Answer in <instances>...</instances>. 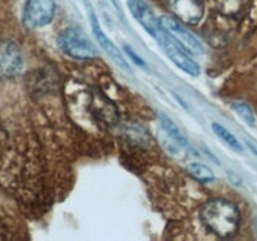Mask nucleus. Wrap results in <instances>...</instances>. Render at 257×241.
Here are the masks:
<instances>
[{
	"label": "nucleus",
	"instance_id": "obj_1",
	"mask_svg": "<svg viewBox=\"0 0 257 241\" xmlns=\"http://www.w3.org/2000/svg\"><path fill=\"white\" fill-rule=\"evenodd\" d=\"M200 216L205 227L218 237H232L240 227V210L236 203L226 198L207 201L201 208Z\"/></svg>",
	"mask_w": 257,
	"mask_h": 241
},
{
	"label": "nucleus",
	"instance_id": "obj_2",
	"mask_svg": "<svg viewBox=\"0 0 257 241\" xmlns=\"http://www.w3.org/2000/svg\"><path fill=\"white\" fill-rule=\"evenodd\" d=\"M155 38L158 44H160V47L162 48L163 52H165V54L170 58L171 62L178 69H181L186 74L191 75V77H198L200 75V65L190 57L188 50L170 32H167L162 25L160 27Z\"/></svg>",
	"mask_w": 257,
	"mask_h": 241
},
{
	"label": "nucleus",
	"instance_id": "obj_3",
	"mask_svg": "<svg viewBox=\"0 0 257 241\" xmlns=\"http://www.w3.org/2000/svg\"><path fill=\"white\" fill-rule=\"evenodd\" d=\"M58 47L64 54L74 59H90L97 55V49L88 35L78 28H68L58 35Z\"/></svg>",
	"mask_w": 257,
	"mask_h": 241
},
{
	"label": "nucleus",
	"instance_id": "obj_4",
	"mask_svg": "<svg viewBox=\"0 0 257 241\" xmlns=\"http://www.w3.org/2000/svg\"><path fill=\"white\" fill-rule=\"evenodd\" d=\"M158 141L163 150L170 156L182 158L187 155L188 142L186 136L177 125L165 113H160V126H158Z\"/></svg>",
	"mask_w": 257,
	"mask_h": 241
},
{
	"label": "nucleus",
	"instance_id": "obj_5",
	"mask_svg": "<svg viewBox=\"0 0 257 241\" xmlns=\"http://www.w3.org/2000/svg\"><path fill=\"white\" fill-rule=\"evenodd\" d=\"M54 0H27L23 23L28 29H40L50 24L55 15Z\"/></svg>",
	"mask_w": 257,
	"mask_h": 241
},
{
	"label": "nucleus",
	"instance_id": "obj_6",
	"mask_svg": "<svg viewBox=\"0 0 257 241\" xmlns=\"http://www.w3.org/2000/svg\"><path fill=\"white\" fill-rule=\"evenodd\" d=\"M24 67V58L19 45L13 40L0 42V77L13 78L20 74Z\"/></svg>",
	"mask_w": 257,
	"mask_h": 241
},
{
	"label": "nucleus",
	"instance_id": "obj_7",
	"mask_svg": "<svg viewBox=\"0 0 257 241\" xmlns=\"http://www.w3.org/2000/svg\"><path fill=\"white\" fill-rule=\"evenodd\" d=\"M161 25L165 28L167 32H170L191 54H202L205 52V47H203L202 43L198 40V38L196 37L193 33H191L190 30L186 29L181 23H178L177 20L173 19L170 17H162L160 19Z\"/></svg>",
	"mask_w": 257,
	"mask_h": 241
},
{
	"label": "nucleus",
	"instance_id": "obj_8",
	"mask_svg": "<svg viewBox=\"0 0 257 241\" xmlns=\"http://www.w3.org/2000/svg\"><path fill=\"white\" fill-rule=\"evenodd\" d=\"M89 19H90V27H92V32L94 34L95 39L99 43V45L102 47V49L114 60V63L117 65H119L122 69H124L125 72H131V67L128 64V62L125 60V58L123 57L122 52L119 50V48L107 37L104 32H103L102 27L99 24V20H98L97 15L93 12L92 9H89Z\"/></svg>",
	"mask_w": 257,
	"mask_h": 241
},
{
	"label": "nucleus",
	"instance_id": "obj_9",
	"mask_svg": "<svg viewBox=\"0 0 257 241\" xmlns=\"http://www.w3.org/2000/svg\"><path fill=\"white\" fill-rule=\"evenodd\" d=\"M170 7L181 22L196 25L205 14V7L201 0H170Z\"/></svg>",
	"mask_w": 257,
	"mask_h": 241
},
{
	"label": "nucleus",
	"instance_id": "obj_10",
	"mask_svg": "<svg viewBox=\"0 0 257 241\" xmlns=\"http://www.w3.org/2000/svg\"><path fill=\"white\" fill-rule=\"evenodd\" d=\"M127 5L135 19L145 28L148 34L155 38L161 27L160 19L156 18L147 3L145 0H128Z\"/></svg>",
	"mask_w": 257,
	"mask_h": 241
},
{
	"label": "nucleus",
	"instance_id": "obj_11",
	"mask_svg": "<svg viewBox=\"0 0 257 241\" xmlns=\"http://www.w3.org/2000/svg\"><path fill=\"white\" fill-rule=\"evenodd\" d=\"M188 175L200 183H212L215 181V173L206 165L200 162H192L186 168Z\"/></svg>",
	"mask_w": 257,
	"mask_h": 241
},
{
	"label": "nucleus",
	"instance_id": "obj_12",
	"mask_svg": "<svg viewBox=\"0 0 257 241\" xmlns=\"http://www.w3.org/2000/svg\"><path fill=\"white\" fill-rule=\"evenodd\" d=\"M211 127H212L213 133H215V135L222 141V143H225L230 150L235 151V152H241V151H242V146H241L240 141H238L237 138L235 137V135L231 133L225 126H222L221 123L213 122L212 125H211Z\"/></svg>",
	"mask_w": 257,
	"mask_h": 241
},
{
	"label": "nucleus",
	"instance_id": "obj_13",
	"mask_svg": "<svg viewBox=\"0 0 257 241\" xmlns=\"http://www.w3.org/2000/svg\"><path fill=\"white\" fill-rule=\"evenodd\" d=\"M250 0H216L218 12L227 17H237L247 8Z\"/></svg>",
	"mask_w": 257,
	"mask_h": 241
},
{
	"label": "nucleus",
	"instance_id": "obj_14",
	"mask_svg": "<svg viewBox=\"0 0 257 241\" xmlns=\"http://www.w3.org/2000/svg\"><path fill=\"white\" fill-rule=\"evenodd\" d=\"M232 109L238 117L242 119L243 123L248 126V127H253L256 123V117L255 113H253L252 108L245 102H241V100H237L232 104Z\"/></svg>",
	"mask_w": 257,
	"mask_h": 241
},
{
	"label": "nucleus",
	"instance_id": "obj_15",
	"mask_svg": "<svg viewBox=\"0 0 257 241\" xmlns=\"http://www.w3.org/2000/svg\"><path fill=\"white\" fill-rule=\"evenodd\" d=\"M124 50H125V53L128 54V57H130L131 59L136 63V64L140 65V67H146L145 60H143L142 58L137 54V53H135V50H133L132 48L128 47V45H124Z\"/></svg>",
	"mask_w": 257,
	"mask_h": 241
},
{
	"label": "nucleus",
	"instance_id": "obj_16",
	"mask_svg": "<svg viewBox=\"0 0 257 241\" xmlns=\"http://www.w3.org/2000/svg\"><path fill=\"white\" fill-rule=\"evenodd\" d=\"M248 147H250V148H251V150H252V152H253V153H255V155L257 156V148H255V147H253V146H252V145H250V143H248Z\"/></svg>",
	"mask_w": 257,
	"mask_h": 241
},
{
	"label": "nucleus",
	"instance_id": "obj_17",
	"mask_svg": "<svg viewBox=\"0 0 257 241\" xmlns=\"http://www.w3.org/2000/svg\"><path fill=\"white\" fill-rule=\"evenodd\" d=\"M110 2H112V3H113V5H114V7H115V8H117V9H118V8H119V5H118L117 0H110Z\"/></svg>",
	"mask_w": 257,
	"mask_h": 241
}]
</instances>
